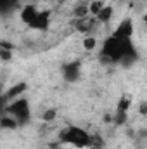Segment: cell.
<instances>
[{"label":"cell","instance_id":"1","mask_svg":"<svg viewBox=\"0 0 147 149\" xmlns=\"http://www.w3.org/2000/svg\"><path fill=\"white\" fill-rule=\"evenodd\" d=\"M59 142L76 149H85L88 148L90 134L78 125H68L59 132Z\"/></svg>","mask_w":147,"mask_h":149},{"label":"cell","instance_id":"2","mask_svg":"<svg viewBox=\"0 0 147 149\" xmlns=\"http://www.w3.org/2000/svg\"><path fill=\"white\" fill-rule=\"evenodd\" d=\"M130 40H121V38L109 35L102 42V49H101V57L106 59L107 63H114V64H119L123 56H125V50H126V45H128Z\"/></svg>","mask_w":147,"mask_h":149},{"label":"cell","instance_id":"3","mask_svg":"<svg viewBox=\"0 0 147 149\" xmlns=\"http://www.w3.org/2000/svg\"><path fill=\"white\" fill-rule=\"evenodd\" d=\"M5 114H9V116H12L16 121H17V125L19 127H23V125H26L30 120H31V106H30V101L26 99V97H16V99H12V101H9L7 104H5V109H3Z\"/></svg>","mask_w":147,"mask_h":149},{"label":"cell","instance_id":"4","mask_svg":"<svg viewBox=\"0 0 147 149\" xmlns=\"http://www.w3.org/2000/svg\"><path fill=\"white\" fill-rule=\"evenodd\" d=\"M50 10L49 9H38V12L35 14V17L30 21L28 28L35 30V31H47L50 26Z\"/></svg>","mask_w":147,"mask_h":149},{"label":"cell","instance_id":"5","mask_svg":"<svg viewBox=\"0 0 147 149\" xmlns=\"http://www.w3.org/2000/svg\"><path fill=\"white\" fill-rule=\"evenodd\" d=\"M135 33V24H133V19L132 17H125L118 23V26L114 28V31L111 35L121 38V40H132Z\"/></svg>","mask_w":147,"mask_h":149},{"label":"cell","instance_id":"6","mask_svg":"<svg viewBox=\"0 0 147 149\" xmlns=\"http://www.w3.org/2000/svg\"><path fill=\"white\" fill-rule=\"evenodd\" d=\"M97 19L94 16H83V17H74L73 19V26L78 33H92L97 28Z\"/></svg>","mask_w":147,"mask_h":149},{"label":"cell","instance_id":"7","mask_svg":"<svg viewBox=\"0 0 147 149\" xmlns=\"http://www.w3.org/2000/svg\"><path fill=\"white\" fill-rule=\"evenodd\" d=\"M81 74V63L80 61H69L62 66V76L68 83H74L80 80Z\"/></svg>","mask_w":147,"mask_h":149},{"label":"cell","instance_id":"8","mask_svg":"<svg viewBox=\"0 0 147 149\" xmlns=\"http://www.w3.org/2000/svg\"><path fill=\"white\" fill-rule=\"evenodd\" d=\"M26 88H28V85H26L24 81H21V83H16L14 87H10L9 90H5V92H2V94H3V97H5V101L9 102V101H12V99H16V97H21Z\"/></svg>","mask_w":147,"mask_h":149},{"label":"cell","instance_id":"9","mask_svg":"<svg viewBox=\"0 0 147 149\" xmlns=\"http://www.w3.org/2000/svg\"><path fill=\"white\" fill-rule=\"evenodd\" d=\"M38 12V7L35 3H28V5H24L21 10H19V17H21V21L28 26L30 24V21L35 17V14Z\"/></svg>","mask_w":147,"mask_h":149},{"label":"cell","instance_id":"10","mask_svg":"<svg viewBox=\"0 0 147 149\" xmlns=\"http://www.w3.org/2000/svg\"><path fill=\"white\" fill-rule=\"evenodd\" d=\"M112 16H114V9H112V5L104 3V5H102V9L97 12L95 19H97V23H99V24H101V23H109L111 19H112Z\"/></svg>","mask_w":147,"mask_h":149},{"label":"cell","instance_id":"11","mask_svg":"<svg viewBox=\"0 0 147 149\" xmlns=\"http://www.w3.org/2000/svg\"><path fill=\"white\" fill-rule=\"evenodd\" d=\"M19 7V0H0V16H10Z\"/></svg>","mask_w":147,"mask_h":149},{"label":"cell","instance_id":"12","mask_svg":"<svg viewBox=\"0 0 147 149\" xmlns=\"http://www.w3.org/2000/svg\"><path fill=\"white\" fill-rule=\"evenodd\" d=\"M19 125H17V121L12 118V116H9V114H2L0 116V128L2 130H16Z\"/></svg>","mask_w":147,"mask_h":149},{"label":"cell","instance_id":"13","mask_svg":"<svg viewBox=\"0 0 147 149\" xmlns=\"http://www.w3.org/2000/svg\"><path fill=\"white\" fill-rule=\"evenodd\" d=\"M73 16L74 17H83L88 16V2H80L73 7Z\"/></svg>","mask_w":147,"mask_h":149},{"label":"cell","instance_id":"14","mask_svg":"<svg viewBox=\"0 0 147 149\" xmlns=\"http://www.w3.org/2000/svg\"><path fill=\"white\" fill-rule=\"evenodd\" d=\"M130 108H132V99H130V97H126V95L119 97L116 111H119V113H130Z\"/></svg>","mask_w":147,"mask_h":149},{"label":"cell","instance_id":"15","mask_svg":"<svg viewBox=\"0 0 147 149\" xmlns=\"http://www.w3.org/2000/svg\"><path fill=\"white\" fill-rule=\"evenodd\" d=\"M102 5H104V2L102 0H92V2H88V14L90 16H97V12L102 9Z\"/></svg>","mask_w":147,"mask_h":149},{"label":"cell","instance_id":"16","mask_svg":"<svg viewBox=\"0 0 147 149\" xmlns=\"http://www.w3.org/2000/svg\"><path fill=\"white\" fill-rule=\"evenodd\" d=\"M83 47H85V50H95V47H97V38L92 37V35H87V37L83 38Z\"/></svg>","mask_w":147,"mask_h":149},{"label":"cell","instance_id":"17","mask_svg":"<svg viewBox=\"0 0 147 149\" xmlns=\"http://www.w3.org/2000/svg\"><path fill=\"white\" fill-rule=\"evenodd\" d=\"M55 118H57V109H55V108H49V109H45L43 114H42V120H43V121H47V123L54 121Z\"/></svg>","mask_w":147,"mask_h":149},{"label":"cell","instance_id":"18","mask_svg":"<svg viewBox=\"0 0 147 149\" xmlns=\"http://www.w3.org/2000/svg\"><path fill=\"white\" fill-rule=\"evenodd\" d=\"M0 59L2 61H10L12 59V50L10 49H0Z\"/></svg>","mask_w":147,"mask_h":149},{"label":"cell","instance_id":"19","mask_svg":"<svg viewBox=\"0 0 147 149\" xmlns=\"http://www.w3.org/2000/svg\"><path fill=\"white\" fill-rule=\"evenodd\" d=\"M147 113V102H140V114L144 116Z\"/></svg>","mask_w":147,"mask_h":149}]
</instances>
